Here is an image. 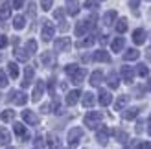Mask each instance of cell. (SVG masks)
I'll return each instance as SVG.
<instances>
[{
  "mask_svg": "<svg viewBox=\"0 0 151 149\" xmlns=\"http://www.w3.org/2000/svg\"><path fill=\"white\" fill-rule=\"evenodd\" d=\"M94 42H96L94 37H87V39H83V41H79V42H78V48H87V46H92Z\"/></svg>",
  "mask_w": 151,
  "mask_h": 149,
  "instance_id": "obj_35",
  "label": "cell"
},
{
  "mask_svg": "<svg viewBox=\"0 0 151 149\" xmlns=\"http://www.w3.org/2000/svg\"><path fill=\"white\" fill-rule=\"evenodd\" d=\"M109 135H111L109 127L101 125V127L96 131V140H98V144H100V145H105V144H107V140H109Z\"/></svg>",
  "mask_w": 151,
  "mask_h": 149,
  "instance_id": "obj_6",
  "label": "cell"
},
{
  "mask_svg": "<svg viewBox=\"0 0 151 149\" xmlns=\"http://www.w3.org/2000/svg\"><path fill=\"white\" fill-rule=\"evenodd\" d=\"M100 42H101V44L107 42V35H101V37H100Z\"/></svg>",
  "mask_w": 151,
  "mask_h": 149,
  "instance_id": "obj_55",
  "label": "cell"
},
{
  "mask_svg": "<svg viewBox=\"0 0 151 149\" xmlns=\"http://www.w3.org/2000/svg\"><path fill=\"white\" fill-rule=\"evenodd\" d=\"M68 29V24H66V20H61V32H66Z\"/></svg>",
  "mask_w": 151,
  "mask_h": 149,
  "instance_id": "obj_52",
  "label": "cell"
},
{
  "mask_svg": "<svg viewBox=\"0 0 151 149\" xmlns=\"http://www.w3.org/2000/svg\"><path fill=\"white\" fill-rule=\"evenodd\" d=\"M138 4H140V0H129V6H131V9H133V11H137V9H138Z\"/></svg>",
  "mask_w": 151,
  "mask_h": 149,
  "instance_id": "obj_45",
  "label": "cell"
},
{
  "mask_svg": "<svg viewBox=\"0 0 151 149\" xmlns=\"http://www.w3.org/2000/svg\"><path fill=\"white\" fill-rule=\"evenodd\" d=\"M98 101H100L103 107H107L109 103L112 101V96H111L107 90H100V94H98Z\"/></svg>",
  "mask_w": 151,
  "mask_h": 149,
  "instance_id": "obj_19",
  "label": "cell"
},
{
  "mask_svg": "<svg viewBox=\"0 0 151 149\" xmlns=\"http://www.w3.org/2000/svg\"><path fill=\"white\" fill-rule=\"evenodd\" d=\"M79 96H81V92L79 90H70L68 94H66V105L68 107H72V105H76V103H78V100H79Z\"/></svg>",
  "mask_w": 151,
  "mask_h": 149,
  "instance_id": "obj_16",
  "label": "cell"
},
{
  "mask_svg": "<svg viewBox=\"0 0 151 149\" xmlns=\"http://www.w3.org/2000/svg\"><path fill=\"white\" fill-rule=\"evenodd\" d=\"M85 76H87V70L85 68H78L74 74H72V83H76V85H81L83 83V79H85Z\"/></svg>",
  "mask_w": 151,
  "mask_h": 149,
  "instance_id": "obj_13",
  "label": "cell"
},
{
  "mask_svg": "<svg viewBox=\"0 0 151 149\" xmlns=\"http://www.w3.org/2000/svg\"><path fill=\"white\" fill-rule=\"evenodd\" d=\"M24 2H26V0H15V2H13V7H15V9H20V7L24 6Z\"/></svg>",
  "mask_w": 151,
  "mask_h": 149,
  "instance_id": "obj_46",
  "label": "cell"
},
{
  "mask_svg": "<svg viewBox=\"0 0 151 149\" xmlns=\"http://www.w3.org/2000/svg\"><path fill=\"white\" fill-rule=\"evenodd\" d=\"M46 145H50V147H59L61 144H59V138L54 136V135L50 133V135H48V142H46Z\"/></svg>",
  "mask_w": 151,
  "mask_h": 149,
  "instance_id": "obj_38",
  "label": "cell"
},
{
  "mask_svg": "<svg viewBox=\"0 0 151 149\" xmlns=\"http://www.w3.org/2000/svg\"><path fill=\"white\" fill-rule=\"evenodd\" d=\"M147 133H149V136H151V125H149V127H147Z\"/></svg>",
  "mask_w": 151,
  "mask_h": 149,
  "instance_id": "obj_57",
  "label": "cell"
},
{
  "mask_svg": "<svg viewBox=\"0 0 151 149\" xmlns=\"http://www.w3.org/2000/svg\"><path fill=\"white\" fill-rule=\"evenodd\" d=\"M9 17H11L9 6H7V4H2V6H0V20H7Z\"/></svg>",
  "mask_w": 151,
  "mask_h": 149,
  "instance_id": "obj_28",
  "label": "cell"
},
{
  "mask_svg": "<svg viewBox=\"0 0 151 149\" xmlns=\"http://www.w3.org/2000/svg\"><path fill=\"white\" fill-rule=\"evenodd\" d=\"M7 72H9V76L13 79H17L19 77V66H17V63H9V64H7Z\"/></svg>",
  "mask_w": 151,
  "mask_h": 149,
  "instance_id": "obj_33",
  "label": "cell"
},
{
  "mask_svg": "<svg viewBox=\"0 0 151 149\" xmlns=\"http://www.w3.org/2000/svg\"><path fill=\"white\" fill-rule=\"evenodd\" d=\"M116 32L118 33H125L127 32V19H120L116 22Z\"/></svg>",
  "mask_w": 151,
  "mask_h": 149,
  "instance_id": "obj_34",
  "label": "cell"
},
{
  "mask_svg": "<svg viewBox=\"0 0 151 149\" xmlns=\"http://www.w3.org/2000/svg\"><path fill=\"white\" fill-rule=\"evenodd\" d=\"M24 26H26V19L22 17V15H17V17L13 19V28L15 29H22Z\"/></svg>",
  "mask_w": 151,
  "mask_h": 149,
  "instance_id": "obj_29",
  "label": "cell"
},
{
  "mask_svg": "<svg viewBox=\"0 0 151 149\" xmlns=\"http://www.w3.org/2000/svg\"><path fill=\"white\" fill-rule=\"evenodd\" d=\"M66 11H68V15L76 17L79 13V2L78 0H66Z\"/></svg>",
  "mask_w": 151,
  "mask_h": 149,
  "instance_id": "obj_14",
  "label": "cell"
},
{
  "mask_svg": "<svg viewBox=\"0 0 151 149\" xmlns=\"http://www.w3.org/2000/svg\"><path fill=\"white\" fill-rule=\"evenodd\" d=\"M124 44H125L124 37H116V39L111 42V48H112V52H122L124 50Z\"/></svg>",
  "mask_w": 151,
  "mask_h": 149,
  "instance_id": "obj_24",
  "label": "cell"
},
{
  "mask_svg": "<svg viewBox=\"0 0 151 149\" xmlns=\"http://www.w3.org/2000/svg\"><path fill=\"white\" fill-rule=\"evenodd\" d=\"M26 52H28L29 55H32V54H35V52H37V42H35L33 39H29V41L26 42Z\"/></svg>",
  "mask_w": 151,
  "mask_h": 149,
  "instance_id": "obj_36",
  "label": "cell"
},
{
  "mask_svg": "<svg viewBox=\"0 0 151 149\" xmlns=\"http://www.w3.org/2000/svg\"><path fill=\"white\" fill-rule=\"evenodd\" d=\"M83 6H85L87 9H96V7H98V0H85Z\"/></svg>",
  "mask_w": 151,
  "mask_h": 149,
  "instance_id": "obj_42",
  "label": "cell"
},
{
  "mask_svg": "<svg viewBox=\"0 0 151 149\" xmlns=\"http://www.w3.org/2000/svg\"><path fill=\"white\" fill-rule=\"evenodd\" d=\"M33 145H35V147H44V140H42V136H37L35 142H33Z\"/></svg>",
  "mask_w": 151,
  "mask_h": 149,
  "instance_id": "obj_44",
  "label": "cell"
},
{
  "mask_svg": "<svg viewBox=\"0 0 151 149\" xmlns=\"http://www.w3.org/2000/svg\"><path fill=\"white\" fill-rule=\"evenodd\" d=\"M127 101H129V96H125V94H124V96H120V98L116 100V105H114V109H116V110H122V109L127 105Z\"/></svg>",
  "mask_w": 151,
  "mask_h": 149,
  "instance_id": "obj_30",
  "label": "cell"
},
{
  "mask_svg": "<svg viewBox=\"0 0 151 149\" xmlns=\"http://www.w3.org/2000/svg\"><path fill=\"white\" fill-rule=\"evenodd\" d=\"M114 20H116V11L114 9H111V11H107V13L103 15V24L105 26H111Z\"/></svg>",
  "mask_w": 151,
  "mask_h": 149,
  "instance_id": "obj_25",
  "label": "cell"
},
{
  "mask_svg": "<svg viewBox=\"0 0 151 149\" xmlns=\"http://www.w3.org/2000/svg\"><path fill=\"white\" fill-rule=\"evenodd\" d=\"M138 57H140V52H138L137 48H129V50L124 54V59H125V61H137Z\"/></svg>",
  "mask_w": 151,
  "mask_h": 149,
  "instance_id": "obj_21",
  "label": "cell"
},
{
  "mask_svg": "<svg viewBox=\"0 0 151 149\" xmlns=\"http://www.w3.org/2000/svg\"><path fill=\"white\" fill-rule=\"evenodd\" d=\"M6 44H7V37L6 35H0V50H2Z\"/></svg>",
  "mask_w": 151,
  "mask_h": 149,
  "instance_id": "obj_49",
  "label": "cell"
},
{
  "mask_svg": "<svg viewBox=\"0 0 151 149\" xmlns=\"http://www.w3.org/2000/svg\"><path fill=\"white\" fill-rule=\"evenodd\" d=\"M94 20H96V17H92V19H88V20H81V22H78V26H76V35L78 37H83L87 32H88V28H92V24H94Z\"/></svg>",
  "mask_w": 151,
  "mask_h": 149,
  "instance_id": "obj_3",
  "label": "cell"
},
{
  "mask_svg": "<svg viewBox=\"0 0 151 149\" xmlns=\"http://www.w3.org/2000/svg\"><path fill=\"white\" fill-rule=\"evenodd\" d=\"M54 17H55L57 20H63V9H55V11H54Z\"/></svg>",
  "mask_w": 151,
  "mask_h": 149,
  "instance_id": "obj_48",
  "label": "cell"
},
{
  "mask_svg": "<svg viewBox=\"0 0 151 149\" xmlns=\"http://www.w3.org/2000/svg\"><path fill=\"white\" fill-rule=\"evenodd\" d=\"M13 129H15V135H17L22 142H26V140H29V135H28V131H26V127L22 123H15L13 125Z\"/></svg>",
  "mask_w": 151,
  "mask_h": 149,
  "instance_id": "obj_9",
  "label": "cell"
},
{
  "mask_svg": "<svg viewBox=\"0 0 151 149\" xmlns=\"http://www.w3.org/2000/svg\"><path fill=\"white\" fill-rule=\"evenodd\" d=\"M140 112V109L138 107H131V109H127L125 112H124V120H134V118L138 116Z\"/></svg>",
  "mask_w": 151,
  "mask_h": 149,
  "instance_id": "obj_26",
  "label": "cell"
},
{
  "mask_svg": "<svg viewBox=\"0 0 151 149\" xmlns=\"http://www.w3.org/2000/svg\"><path fill=\"white\" fill-rule=\"evenodd\" d=\"M54 85H55V81L52 79L50 83H48V90H50V94H52V96H55V88H54Z\"/></svg>",
  "mask_w": 151,
  "mask_h": 149,
  "instance_id": "obj_47",
  "label": "cell"
},
{
  "mask_svg": "<svg viewBox=\"0 0 151 149\" xmlns=\"http://www.w3.org/2000/svg\"><path fill=\"white\" fill-rule=\"evenodd\" d=\"M144 131V122H138L137 123V133H142Z\"/></svg>",
  "mask_w": 151,
  "mask_h": 149,
  "instance_id": "obj_51",
  "label": "cell"
},
{
  "mask_svg": "<svg viewBox=\"0 0 151 149\" xmlns=\"http://www.w3.org/2000/svg\"><path fill=\"white\" fill-rule=\"evenodd\" d=\"M29 15H32V17H33V15H35V6H33V4L29 6Z\"/></svg>",
  "mask_w": 151,
  "mask_h": 149,
  "instance_id": "obj_54",
  "label": "cell"
},
{
  "mask_svg": "<svg viewBox=\"0 0 151 149\" xmlns=\"http://www.w3.org/2000/svg\"><path fill=\"white\" fill-rule=\"evenodd\" d=\"M15 57H17L19 61L26 63V61H28V57H29V54H28L26 50H20V48H17V50H15Z\"/></svg>",
  "mask_w": 151,
  "mask_h": 149,
  "instance_id": "obj_31",
  "label": "cell"
},
{
  "mask_svg": "<svg viewBox=\"0 0 151 149\" xmlns=\"http://www.w3.org/2000/svg\"><path fill=\"white\" fill-rule=\"evenodd\" d=\"M94 94L92 92H87V94H83V100H81V103H83V107H92L94 105Z\"/></svg>",
  "mask_w": 151,
  "mask_h": 149,
  "instance_id": "obj_27",
  "label": "cell"
},
{
  "mask_svg": "<svg viewBox=\"0 0 151 149\" xmlns=\"http://www.w3.org/2000/svg\"><path fill=\"white\" fill-rule=\"evenodd\" d=\"M52 6H54V0H42V4H41L42 11H50V9H52Z\"/></svg>",
  "mask_w": 151,
  "mask_h": 149,
  "instance_id": "obj_41",
  "label": "cell"
},
{
  "mask_svg": "<svg viewBox=\"0 0 151 149\" xmlns=\"http://www.w3.org/2000/svg\"><path fill=\"white\" fill-rule=\"evenodd\" d=\"M114 135H116V140H118L120 144H124V145L127 144V133H124V131L118 129V131H114Z\"/></svg>",
  "mask_w": 151,
  "mask_h": 149,
  "instance_id": "obj_37",
  "label": "cell"
},
{
  "mask_svg": "<svg viewBox=\"0 0 151 149\" xmlns=\"http://www.w3.org/2000/svg\"><path fill=\"white\" fill-rule=\"evenodd\" d=\"M33 74H35L33 66H26V68H24V79L20 81L22 88H26V87H29V85H32V81H33Z\"/></svg>",
  "mask_w": 151,
  "mask_h": 149,
  "instance_id": "obj_8",
  "label": "cell"
},
{
  "mask_svg": "<svg viewBox=\"0 0 151 149\" xmlns=\"http://www.w3.org/2000/svg\"><path fill=\"white\" fill-rule=\"evenodd\" d=\"M107 83H109V87L112 88V90L120 87V77H118V74H116V72H111V74H109V77H107Z\"/></svg>",
  "mask_w": 151,
  "mask_h": 149,
  "instance_id": "obj_20",
  "label": "cell"
},
{
  "mask_svg": "<svg viewBox=\"0 0 151 149\" xmlns=\"http://www.w3.org/2000/svg\"><path fill=\"white\" fill-rule=\"evenodd\" d=\"M81 138H83V129H81V127H74V129H70V133H68V145L76 147V145L79 144Z\"/></svg>",
  "mask_w": 151,
  "mask_h": 149,
  "instance_id": "obj_4",
  "label": "cell"
},
{
  "mask_svg": "<svg viewBox=\"0 0 151 149\" xmlns=\"http://www.w3.org/2000/svg\"><path fill=\"white\" fill-rule=\"evenodd\" d=\"M9 100L15 103V105H24V103L28 101V96L24 92H19V90H11L9 94Z\"/></svg>",
  "mask_w": 151,
  "mask_h": 149,
  "instance_id": "obj_7",
  "label": "cell"
},
{
  "mask_svg": "<svg viewBox=\"0 0 151 149\" xmlns=\"http://www.w3.org/2000/svg\"><path fill=\"white\" fill-rule=\"evenodd\" d=\"M15 118V110H11V109H6L2 114H0V120L2 122H11Z\"/></svg>",
  "mask_w": 151,
  "mask_h": 149,
  "instance_id": "obj_32",
  "label": "cell"
},
{
  "mask_svg": "<svg viewBox=\"0 0 151 149\" xmlns=\"http://www.w3.org/2000/svg\"><path fill=\"white\" fill-rule=\"evenodd\" d=\"M78 68H79L78 64H66V66H65V72H66V76H72V74L78 70Z\"/></svg>",
  "mask_w": 151,
  "mask_h": 149,
  "instance_id": "obj_40",
  "label": "cell"
},
{
  "mask_svg": "<svg viewBox=\"0 0 151 149\" xmlns=\"http://www.w3.org/2000/svg\"><path fill=\"white\" fill-rule=\"evenodd\" d=\"M92 59H94V61H98V63H111V55H109L105 50H98V52H94Z\"/></svg>",
  "mask_w": 151,
  "mask_h": 149,
  "instance_id": "obj_12",
  "label": "cell"
},
{
  "mask_svg": "<svg viewBox=\"0 0 151 149\" xmlns=\"http://www.w3.org/2000/svg\"><path fill=\"white\" fill-rule=\"evenodd\" d=\"M101 120H103L101 112H98V110H90V112L85 116V125L88 129H96V127H100Z\"/></svg>",
  "mask_w": 151,
  "mask_h": 149,
  "instance_id": "obj_1",
  "label": "cell"
},
{
  "mask_svg": "<svg viewBox=\"0 0 151 149\" xmlns=\"http://www.w3.org/2000/svg\"><path fill=\"white\" fill-rule=\"evenodd\" d=\"M147 88L151 90V77H149V81H147Z\"/></svg>",
  "mask_w": 151,
  "mask_h": 149,
  "instance_id": "obj_56",
  "label": "cell"
},
{
  "mask_svg": "<svg viewBox=\"0 0 151 149\" xmlns=\"http://www.w3.org/2000/svg\"><path fill=\"white\" fill-rule=\"evenodd\" d=\"M54 33H55L54 24H52L50 20H42V33H41L42 41H44V42H50V41H52V37H54Z\"/></svg>",
  "mask_w": 151,
  "mask_h": 149,
  "instance_id": "obj_2",
  "label": "cell"
},
{
  "mask_svg": "<svg viewBox=\"0 0 151 149\" xmlns=\"http://www.w3.org/2000/svg\"><path fill=\"white\" fill-rule=\"evenodd\" d=\"M11 142V135L7 133V129L0 127V145H9Z\"/></svg>",
  "mask_w": 151,
  "mask_h": 149,
  "instance_id": "obj_23",
  "label": "cell"
},
{
  "mask_svg": "<svg viewBox=\"0 0 151 149\" xmlns=\"http://www.w3.org/2000/svg\"><path fill=\"white\" fill-rule=\"evenodd\" d=\"M72 46V41H70V37H59V39L55 41L54 44V48L55 52H68Z\"/></svg>",
  "mask_w": 151,
  "mask_h": 149,
  "instance_id": "obj_5",
  "label": "cell"
},
{
  "mask_svg": "<svg viewBox=\"0 0 151 149\" xmlns=\"http://www.w3.org/2000/svg\"><path fill=\"white\" fill-rule=\"evenodd\" d=\"M137 74H138V76H142V77H146L147 74H149V68H147L146 64H138L137 66Z\"/></svg>",
  "mask_w": 151,
  "mask_h": 149,
  "instance_id": "obj_39",
  "label": "cell"
},
{
  "mask_svg": "<svg viewBox=\"0 0 151 149\" xmlns=\"http://www.w3.org/2000/svg\"><path fill=\"white\" fill-rule=\"evenodd\" d=\"M146 57H147V61L151 63V48H147V50H146Z\"/></svg>",
  "mask_w": 151,
  "mask_h": 149,
  "instance_id": "obj_53",
  "label": "cell"
},
{
  "mask_svg": "<svg viewBox=\"0 0 151 149\" xmlns=\"http://www.w3.org/2000/svg\"><path fill=\"white\" fill-rule=\"evenodd\" d=\"M42 94H44V81H37V85L33 88V94H32V100L33 101H41Z\"/></svg>",
  "mask_w": 151,
  "mask_h": 149,
  "instance_id": "obj_10",
  "label": "cell"
},
{
  "mask_svg": "<svg viewBox=\"0 0 151 149\" xmlns=\"http://www.w3.org/2000/svg\"><path fill=\"white\" fill-rule=\"evenodd\" d=\"M41 61H42V64H44V66H52V64L55 63V55L52 54V52H44L42 57H41Z\"/></svg>",
  "mask_w": 151,
  "mask_h": 149,
  "instance_id": "obj_22",
  "label": "cell"
},
{
  "mask_svg": "<svg viewBox=\"0 0 151 149\" xmlns=\"http://www.w3.org/2000/svg\"><path fill=\"white\" fill-rule=\"evenodd\" d=\"M138 147L140 149H151V142H142V144H138Z\"/></svg>",
  "mask_w": 151,
  "mask_h": 149,
  "instance_id": "obj_50",
  "label": "cell"
},
{
  "mask_svg": "<svg viewBox=\"0 0 151 149\" xmlns=\"http://www.w3.org/2000/svg\"><path fill=\"white\" fill-rule=\"evenodd\" d=\"M22 120H24L28 125H37L39 123V118H37L32 110H22Z\"/></svg>",
  "mask_w": 151,
  "mask_h": 149,
  "instance_id": "obj_11",
  "label": "cell"
},
{
  "mask_svg": "<svg viewBox=\"0 0 151 149\" xmlns=\"http://www.w3.org/2000/svg\"><path fill=\"white\" fill-rule=\"evenodd\" d=\"M133 41H134V44H144L146 42V32L142 28L134 29L133 32Z\"/></svg>",
  "mask_w": 151,
  "mask_h": 149,
  "instance_id": "obj_17",
  "label": "cell"
},
{
  "mask_svg": "<svg viewBox=\"0 0 151 149\" xmlns=\"http://www.w3.org/2000/svg\"><path fill=\"white\" fill-rule=\"evenodd\" d=\"M101 83H103V74L100 70H96V72L90 74V85H92V87H100Z\"/></svg>",
  "mask_w": 151,
  "mask_h": 149,
  "instance_id": "obj_18",
  "label": "cell"
},
{
  "mask_svg": "<svg viewBox=\"0 0 151 149\" xmlns=\"http://www.w3.org/2000/svg\"><path fill=\"white\" fill-rule=\"evenodd\" d=\"M122 77L125 83H133L134 79V70L131 68V66H122Z\"/></svg>",
  "mask_w": 151,
  "mask_h": 149,
  "instance_id": "obj_15",
  "label": "cell"
},
{
  "mask_svg": "<svg viewBox=\"0 0 151 149\" xmlns=\"http://www.w3.org/2000/svg\"><path fill=\"white\" fill-rule=\"evenodd\" d=\"M6 85H7V76L4 70H0V88H4Z\"/></svg>",
  "mask_w": 151,
  "mask_h": 149,
  "instance_id": "obj_43",
  "label": "cell"
}]
</instances>
